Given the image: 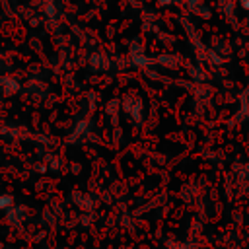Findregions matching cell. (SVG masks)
I'll return each instance as SVG.
<instances>
[{
  "instance_id": "obj_1",
  "label": "cell",
  "mask_w": 249,
  "mask_h": 249,
  "mask_svg": "<svg viewBox=\"0 0 249 249\" xmlns=\"http://www.w3.org/2000/svg\"><path fill=\"white\" fill-rule=\"evenodd\" d=\"M243 2H245V6H249V0H243Z\"/></svg>"
}]
</instances>
